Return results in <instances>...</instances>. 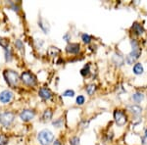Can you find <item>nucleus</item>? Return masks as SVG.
<instances>
[{"label": "nucleus", "mask_w": 147, "mask_h": 145, "mask_svg": "<svg viewBox=\"0 0 147 145\" xmlns=\"http://www.w3.org/2000/svg\"><path fill=\"white\" fill-rule=\"evenodd\" d=\"M0 46L4 49L9 48V39L5 38V37H1L0 36Z\"/></svg>", "instance_id": "nucleus-21"}, {"label": "nucleus", "mask_w": 147, "mask_h": 145, "mask_svg": "<svg viewBox=\"0 0 147 145\" xmlns=\"http://www.w3.org/2000/svg\"><path fill=\"white\" fill-rule=\"evenodd\" d=\"M15 45H16V48L18 49V50H20V51H24V43H23V41L21 39H17L15 41Z\"/></svg>", "instance_id": "nucleus-25"}, {"label": "nucleus", "mask_w": 147, "mask_h": 145, "mask_svg": "<svg viewBox=\"0 0 147 145\" xmlns=\"http://www.w3.org/2000/svg\"><path fill=\"white\" fill-rule=\"evenodd\" d=\"M53 145H61V143H60V141H59V140H55V142L53 143Z\"/></svg>", "instance_id": "nucleus-32"}, {"label": "nucleus", "mask_w": 147, "mask_h": 145, "mask_svg": "<svg viewBox=\"0 0 147 145\" xmlns=\"http://www.w3.org/2000/svg\"><path fill=\"white\" fill-rule=\"evenodd\" d=\"M70 145H80V138L78 136H74L70 140Z\"/></svg>", "instance_id": "nucleus-28"}, {"label": "nucleus", "mask_w": 147, "mask_h": 145, "mask_svg": "<svg viewBox=\"0 0 147 145\" xmlns=\"http://www.w3.org/2000/svg\"><path fill=\"white\" fill-rule=\"evenodd\" d=\"M129 111L130 112V113L134 114V115L138 116V115H140V114L142 113V108L139 105H136V104H134V105L129 106Z\"/></svg>", "instance_id": "nucleus-12"}, {"label": "nucleus", "mask_w": 147, "mask_h": 145, "mask_svg": "<svg viewBox=\"0 0 147 145\" xmlns=\"http://www.w3.org/2000/svg\"><path fill=\"white\" fill-rule=\"evenodd\" d=\"M144 99V95L140 93V92H136V93L132 94V100H134V102H140Z\"/></svg>", "instance_id": "nucleus-18"}, {"label": "nucleus", "mask_w": 147, "mask_h": 145, "mask_svg": "<svg viewBox=\"0 0 147 145\" xmlns=\"http://www.w3.org/2000/svg\"><path fill=\"white\" fill-rule=\"evenodd\" d=\"M13 92L10 91V90H3V91L0 92V102L3 104L10 103L12 99H13Z\"/></svg>", "instance_id": "nucleus-8"}, {"label": "nucleus", "mask_w": 147, "mask_h": 145, "mask_svg": "<svg viewBox=\"0 0 147 145\" xmlns=\"http://www.w3.org/2000/svg\"><path fill=\"white\" fill-rule=\"evenodd\" d=\"M20 78H21V82H22L25 85H27V86L34 87L37 84L36 77H35L32 72H28V71L23 72Z\"/></svg>", "instance_id": "nucleus-4"}, {"label": "nucleus", "mask_w": 147, "mask_h": 145, "mask_svg": "<svg viewBox=\"0 0 147 145\" xmlns=\"http://www.w3.org/2000/svg\"><path fill=\"white\" fill-rule=\"evenodd\" d=\"M62 123H63L62 119L59 118V119H57L55 122H53V125L55 127H62Z\"/></svg>", "instance_id": "nucleus-29"}, {"label": "nucleus", "mask_w": 147, "mask_h": 145, "mask_svg": "<svg viewBox=\"0 0 147 145\" xmlns=\"http://www.w3.org/2000/svg\"><path fill=\"white\" fill-rule=\"evenodd\" d=\"M130 44H131V52L125 57V62H127L129 65H132L134 63H136L137 59L139 58L141 54V49L139 47L138 43H137L136 40L132 39L130 40Z\"/></svg>", "instance_id": "nucleus-2"}, {"label": "nucleus", "mask_w": 147, "mask_h": 145, "mask_svg": "<svg viewBox=\"0 0 147 145\" xmlns=\"http://www.w3.org/2000/svg\"><path fill=\"white\" fill-rule=\"evenodd\" d=\"M141 143H142V145H147V136H145V135H143V136H142Z\"/></svg>", "instance_id": "nucleus-31"}, {"label": "nucleus", "mask_w": 147, "mask_h": 145, "mask_svg": "<svg viewBox=\"0 0 147 145\" xmlns=\"http://www.w3.org/2000/svg\"><path fill=\"white\" fill-rule=\"evenodd\" d=\"M63 96L64 97H74L75 96V91L72 89H67L66 91L63 92Z\"/></svg>", "instance_id": "nucleus-26"}, {"label": "nucleus", "mask_w": 147, "mask_h": 145, "mask_svg": "<svg viewBox=\"0 0 147 145\" xmlns=\"http://www.w3.org/2000/svg\"><path fill=\"white\" fill-rule=\"evenodd\" d=\"M37 140L41 145H50L54 140V134L49 129H42L37 134Z\"/></svg>", "instance_id": "nucleus-3"}, {"label": "nucleus", "mask_w": 147, "mask_h": 145, "mask_svg": "<svg viewBox=\"0 0 147 145\" xmlns=\"http://www.w3.org/2000/svg\"><path fill=\"white\" fill-rule=\"evenodd\" d=\"M144 135H145V136H147V129L145 130V134H144Z\"/></svg>", "instance_id": "nucleus-33"}, {"label": "nucleus", "mask_w": 147, "mask_h": 145, "mask_svg": "<svg viewBox=\"0 0 147 145\" xmlns=\"http://www.w3.org/2000/svg\"><path fill=\"white\" fill-rule=\"evenodd\" d=\"M95 90H96V85L95 84H88L86 87H85V91H86V93L88 95L94 94Z\"/></svg>", "instance_id": "nucleus-20"}, {"label": "nucleus", "mask_w": 147, "mask_h": 145, "mask_svg": "<svg viewBox=\"0 0 147 145\" xmlns=\"http://www.w3.org/2000/svg\"><path fill=\"white\" fill-rule=\"evenodd\" d=\"M9 143V138L5 134H0V145H7Z\"/></svg>", "instance_id": "nucleus-24"}, {"label": "nucleus", "mask_w": 147, "mask_h": 145, "mask_svg": "<svg viewBox=\"0 0 147 145\" xmlns=\"http://www.w3.org/2000/svg\"><path fill=\"white\" fill-rule=\"evenodd\" d=\"M89 74H90V65H89V64H86V65L84 67V69L80 70V75H82V77H87Z\"/></svg>", "instance_id": "nucleus-19"}, {"label": "nucleus", "mask_w": 147, "mask_h": 145, "mask_svg": "<svg viewBox=\"0 0 147 145\" xmlns=\"http://www.w3.org/2000/svg\"><path fill=\"white\" fill-rule=\"evenodd\" d=\"M80 51V45L79 43H68V45L66 46V52L68 54H78Z\"/></svg>", "instance_id": "nucleus-9"}, {"label": "nucleus", "mask_w": 147, "mask_h": 145, "mask_svg": "<svg viewBox=\"0 0 147 145\" xmlns=\"http://www.w3.org/2000/svg\"><path fill=\"white\" fill-rule=\"evenodd\" d=\"M60 52L61 51L59 48H57V47H55V46H50L48 48V50H47V54L51 57H55V56L58 55V54H60Z\"/></svg>", "instance_id": "nucleus-16"}, {"label": "nucleus", "mask_w": 147, "mask_h": 145, "mask_svg": "<svg viewBox=\"0 0 147 145\" xmlns=\"http://www.w3.org/2000/svg\"><path fill=\"white\" fill-rule=\"evenodd\" d=\"M3 77L5 78L7 84L10 87L16 88L21 82V78L19 74L14 70H10V69H6L3 72Z\"/></svg>", "instance_id": "nucleus-1"}, {"label": "nucleus", "mask_w": 147, "mask_h": 145, "mask_svg": "<svg viewBox=\"0 0 147 145\" xmlns=\"http://www.w3.org/2000/svg\"><path fill=\"white\" fill-rule=\"evenodd\" d=\"M77 104L78 105H84V102H85V98L84 95H79V96L77 97Z\"/></svg>", "instance_id": "nucleus-27"}, {"label": "nucleus", "mask_w": 147, "mask_h": 145, "mask_svg": "<svg viewBox=\"0 0 147 145\" xmlns=\"http://www.w3.org/2000/svg\"><path fill=\"white\" fill-rule=\"evenodd\" d=\"M38 26L40 27V28H41L42 30L44 32V34H48L49 32V27H48V24L46 25L45 21L42 20L41 18L38 19Z\"/></svg>", "instance_id": "nucleus-17"}, {"label": "nucleus", "mask_w": 147, "mask_h": 145, "mask_svg": "<svg viewBox=\"0 0 147 145\" xmlns=\"http://www.w3.org/2000/svg\"><path fill=\"white\" fill-rule=\"evenodd\" d=\"M63 38L65 39L66 41H68V42H69V41L71 40V34H65L63 35Z\"/></svg>", "instance_id": "nucleus-30"}, {"label": "nucleus", "mask_w": 147, "mask_h": 145, "mask_svg": "<svg viewBox=\"0 0 147 145\" xmlns=\"http://www.w3.org/2000/svg\"><path fill=\"white\" fill-rule=\"evenodd\" d=\"M131 30L138 35H141L144 32L143 27H142L140 24H138V23H134V25H132V27H131Z\"/></svg>", "instance_id": "nucleus-13"}, {"label": "nucleus", "mask_w": 147, "mask_h": 145, "mask_svg": "<svg viewBox=\"0 0 147 145\" xmlns=\"http://www.w3.org/2000/svg\"><path fill=\"white\" fill-rule=\"evenodd\" d=\"M82 42H84V43L89 44L91 42V40H92V37L89 34H82Z\"/></svg>", "instance_id": "nucleus-22"}, {"label": "nucleus", "mask_w": 147, "mask_h": 145, "mask_svg": "<svg viewBox=\"0 0 147 145\" xmlns=\"http://www.w3.org/2000/svg\"><path fill=\"white\" fill-rule=\"evenodd\" d=\"M13 58V53H12V50L10 48L5 49V61L6 62H10Z\"/></svg>", "instance_id": "nucleus-23"}, {"label": "nucleus", "mask_w": 147, "mask_h": 145, "mask_svg": "<svg viewBox=\"0 0 147 145\" xmlns=\"http://www.w3.org/2000/svg\"><path fill=\"white\" fill-rule=\"evenodd\" d=\"M35 117V112L32 109H24L20 113V119L25 123L30 122Z\"/></svg>", "instance_id": "nucleus-7"}, {"label": "nucleus", "mask_w": 147, "mask_h": 145, "mask_svg": "<svg viewBox=\"0 0 147 145\" xmlns=\"http://www.w3.org/2000/svg\"><path fill=\"white\" fill-rule=\"evenodd\" d=\"M38 95L43 100H49L52 97V92H51V90L49 88H47V87H41L38 91Z\"/></svg>", "instance_id": "nucleus-10"}, {"label": "nucleus", "mask_w": 147, "mask_h": 145, "mask_svg": "<svg viewBox=\"0 0 147 145\" xmlns=\"http://www.w3.org/2000/svg\"><path fill=\"white\" fill-rule=\"evenodd\" d=\"M112 60H113V63L115 64L116 66H118V67H121V66H123V65H124V63H125L124 57L121 55L120 53H115V54H114Z\"/></svg>", "instance_id": "nucleus-11"}, {"label": "nucleus", "mask_w": 147, "mask_h": 145, "mask_svg": "<svg viewBox=\"0 0 147 145\" xmlns=\"http://www.w3.org/2000/svg\"><path fill=\"white\" fill-rule=\"evenodd\" d=\"M52 117H53V111H52L50 108L46 109V110L43 112V114H42V119H43L44 122L50 121Z\"/></svg>", "instance_id": "nucleus-14"}, {"label": "nucleus", "mask_w": 147, "mask_h": 145, "mask_svg": "<svg viewBox=\"0 0 147 145\" xmlns=\"http://www.w3.org/2000/svg\"><path fill=\"white\" fill-rule=\"evenodd\" d=\"M15 120V114L12 112H0V123L4 127H9Z\"/></svg>", "instance_id": "nucleus-5"}, {"label": "nucleus", "mask_w": 147, "mask_h": 145, "mask_svg": "<svg viewBox=\"0 0 147 145\" xmlns=\"http://www.w3.org/2000/svg\"><path fill=\"white\" fill-rule=\"evenodd\" d=\"M132 72L137 76L142 75L144 72V69H143V66L141 65V63H136V65L134 66V69H132Z\"/></svg>", "instance_id": "nucleus-15"}, {"label": "nucleus", "mask_w": 147, "mask_h": 145, "mask_svg": "<svg viewBox=\"0 0 147 145\" xmlns=\"http://www.w3.org/2000/svg\"><path fill=\"white\" fill-rule=\"evenodd\" d=\"M114 120H115V123H117L119 127H123V125H125V123H127V117L124 111L115 110L114 111Z\"/></svg>", "instance_id": "nucleus-6"}]
</instances>
